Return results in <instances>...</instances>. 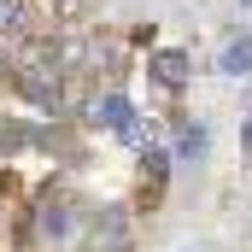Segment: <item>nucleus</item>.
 <instances>
[{
    "mask_svg": "<svg viewBox=\"0 0 252 252\" xmlns=\"http://www.w3.org/2000/svg\"><path fill=\"white\" fill-rule=\"evenodd\" d=\"M94 247H100V252H129V217H124V211L106 205V211L94 217Z\"/></svg>",
    "mask_w": 252,
    "mask_h": 252,
    "instance_id": "1",
    "label": "nucleus"
},
{
    "mask_svg": "<svg viewBox=\"0 0 252 252\" xmlns=\"http://www.w3.org/2000/svg\"><path fill=\"white\" fill-rule=\"evenodd\" d=\"M205 153V129H182V158H199Z\"/></svg>",
    "mask_w": 252,
    "mask_h": 252,
    "instance_id": "8",
    "label": "nucleus"
},
{
    "mask_svg": "<svg viewBox=\"0 0 252 252\" xmlns=\"http://www.w3.org/2000/svg\"><path fill=\"white\" fill-rule=\"evenodd\" d=\"M223 70H229V76H247L252 70V35H241V41L223 47Z\"/></svg>",
    "mask_w": 252,
    "mask_h": 252,
    "instance_id": "6",
    "label": "nucleus"
},
{
    "mask_svg": "<svg viewBox=\"0 0 252 252\" xmlns=\"http://www.w3.org/2000/svg\"><path fill=\"white\" fill-rule=\"evenodd\" d=\"M94 124H106V129H118V135H124V129L135 124V118H129V100H124V94H106V100H94Z\"/></svg>",
    "mask_w": 252,
    "mask_h": 252,
    "instance_id": "3",
    "label": "nucleus"
},
{
    "mask_svg": "<svg viewBox=\"0 0 252 252\" xmlns=\"http://www.w3.org/2000/svg\"><path fill=\"white\" fill-rule=\"evenodd\" d=\"M241 153L252 158V118H247V129H241Z\"/></svg>",
    "mask_w": 252,
    "mask_h": 252,
    "instance_id": "9",
    "label": "nucleus"
},
{
    "mask_svg": "<svg viewBox=\"0 0 252 252\" xmlns=\"http://www.w3.org/2000/svg\"><path fill=\"white\" fill-rule=\"evenodd\" d=\"M24 24V0H0V35Z\"/></svg>",
    "mask_w": 252,
    "mask_h": 252,
    "instance_id": "7",
    "label": "nucleus"
},
{
    "mask_svg": "<svg viewBox=\"0 0 252 252\" xmlns=\"http://www.w3.org/2000/svg\"><path fill=\"white\" fill-rule=\"evenodd\" d=\"M18 88H24L35 106H47V112L59 106V76H53V64H30V70L18 76Z\"/></svg>",
    "mask_w": 252,
    "mask_h": 252,
    "instance_id": "2",
    "label": "nucleus"
},
{
    "mask_svg": "<svg viewBox=\"0 0 252 252\" xmlns=\"http://www.w3.org/2000/svg\"><path fill=\"white\" fill-rule=\"evenodd\" d=\"M35 223H41V235H47V241H64V235H70V211L53 205V199L41 205V217H35Z\"/></svg>",
    "mask_w": 252,
    "mask_h": 252,
    "instance_id": "5",
    "label": "nucleus"
},
{
    "mask_svg": "<svg viewBox=\"0 0 252 252\" xmlns=\"http://www.w3.org/2000/svg\"><path fill=\"white\" fill-rule=\"evenodd\" d=\"M147 70H153V82H164V88H182V82H188V59H182V53H158Z\"/></svg>",
    "mask_w": 252,
    "mask_h": 252,
    "instance_id": "4",
    "label": "nucleus"
}]
</instances>
